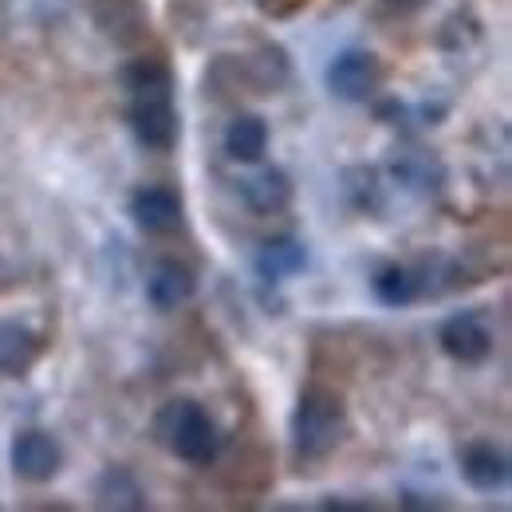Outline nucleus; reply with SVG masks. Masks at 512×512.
<instances>
[{
  "label": "nucleus",
  "instance_id": "nucleus-1",
  "mask_svg": "<svg viewBox=\"0 0 512 512\" xmlns=\"http://www.w3.org/2000/svg\"><path fill=\"white\" fill-rule=\"evenodd\" d=\"M347 430H351V414H347L343 394L323 383L304 386V394L296 398L292 422H288L292 457L300 465H320L347 442Z\"/></svg>",
  "mask_w": 512,
  "mask_h": 512
},
{
  "label": "nucleus",
  "instance_id": "nucleus-2",
  "mask_svg": "<svg viewBox=\"0 0 512 512\" xmlns=\"http://www.w3.org/2000/svg\"><path fill=\"white\" fill-rule=\"evenodd\" d=\"M154 442L166 449L170 457L186 461V465H213L225 449V434L217 426V418L197 402V398H170L158 406L154 422H150Z\"/></svg>",
  "mask_w": 512,
  "mask_h": 512
},
{
  "label": "nucleus",
  "instance_id": "nucleus-3",
  "mask_svg": "<svg viewBox=\"0 0 512 512\" xmlns=\"http://www.w3.org/2000/svg\"><path fill=\"white\" fill-rule=\"evenodd\" d=\"M127 127L142 150L170 154L182 138V115L174 103V87H146L127 95Z\"/></svg>",
  "mask_w": 512,
  "mask_h": 512
},
{
  "label": "nucleus",
  "instance_id": "nucleus-4",
  "mask_svg": "<svg viewBox=\"0 0 512 512\" xmlns=\"http://www.w3.org/2000/svg\"><path fill=\"white\" fill-rule=\"evenodd\" d=\"M438 347L446 351L453 363H461V367H481L497 351V331L489 327L485 312H477V308L453 312L438 327Z\"/></svg>",
  "mask_w": 512,
  "mask_h": 512
},
{
  "label": "nucleus",
  "instance_id": "nucleus-5",
  "mask_svg": "<svg viewBox=\"0 0 512 512\" xmlns=\"http://www.w3.org/2000/svg\"><path fill=\"white\" fill-rule=\"evenodd\" d=\"M386 67L367 48H347L327 64V91L343 103H367L383 87Z\"/></svg>",
  "mask_w": 512,
  "mask_h": 512
},
{
  "label": "nucleus",
  "instance_id": "nucleus-6",
  "mask_svg": "<svg viewBox=\"0 0 512 512\" xmlns=\"http://www.w3.org/2000/svg\"><path fill=\"white\" fill-rule=\"evenodd\" d=\"M12 473L28 485H48L52 477H60L64 469V446L48 434V430H20L8 449Z\"/></svg>",
  "mask_w": 512,
  "mask_h": 512
},
{
  "label": "nucleus",
  "instance_id": "nucleus-7",
  "mask_svg": "<svg viewBox=\"0 0 512 512\" xmlns=\"http://www.w3.org/2000/svg\"><path fill=\"white\" fill-rule=\"evenodd\" d=\"M87 12L95 28L115 44V48H138L150 36V4L146 0H87Z\"/></svg>",
  "mask_w": 512,
  "mask_h": 512
},
{
  "label": "nucleus",
  "instance_id": "nucleus-8",
  "mask_svg": "<svg viewBox=\"0 0 512 512\" xmlns=\"http://www.w3.org/2000/svg\"><path fill=\"white\" fill-rule=\"evenodd\" d=\"M127 213L134 217V225L142 233L162 237V233H174L182 225L186 205H182V193L174 190V186H138V190L130 193Z\"/></svg>",
  "mask_w": 512,
  "mask_h": 512
},
{
  "label": "nucleus",
  "instance_id": "nucleus-9",
  "mask_svg": "<svg viewBox=\"0 0 512 512\" xmlns=\"http://www.w3.org/2000/svg\"><path fill=\"white\" fill-rule=\"evenodd\" d=\"M457 465H461V477L469 489L477 493H505L512 477V461L509 453L493 442H469L457 453Z\"/></svg>",
  "mask_w": 512,
  "mask_h": 512
},
{
  "label": "nucleus",
  "instance_id": "nucleus-10",
  "mask_svg": "<svg viewBox=\"0 0 512 512\" xmlns=\"http://www.w3.org/2000/svg\"><path fill=\"white\" fill-rule=\"evenodd\" d=\"M48 351L44 331L20 320L0 323V379H24Z\"/></svg>",
  "mask_w": 512,
  "mask_h": 512
},
{
  "label": "nucleus",
  "instance_id": "nucleus-11",
  "mask_svg": "<svg viewBox=\"0 0 512 512\" xmlns=\"http://www.w3.org/2000/svg\"><path fill=\"white\" fill-rule=\"evenodd\" d=\"M197 296V272L186 260H158L146 280V300L158 312H174Z\"/></svg>",
  "mask_w": 512,
  "mask_h": 512
},
{
  "label": "nucleus",
  "instance_id": "nucleus-12",
  "mask_svg": "<svg viewBox=\"0 0 512 512\" xmlns=\"http://www.w3.org/2000/svg\"><path fill=\"white\" fill-rule=\"evenodd\" d=\"M237 193H241V201L253 209L256 217H276V213H284L292 205L296 186H292V178L280 166H264V170H256L249 178H241Z\"/></svg>",
  "mask_w": 512,
  "mask_h": 512
},
{
  "label": "nucleus",
  "instance_id": "nucleus-13",
  "mask_svg": "<svg viewBox=\"0 0 512 512\" xmlns=\"http://www.w3.org/2000/svg\"><path fill=\"white\" fill-rule=\"evenodd\" d=\"M390 178L402 186L406 193H418V197H434L446 186V162L422 146H410L402 150L394 162H390Z\"/></svg>",
  "mask_w": 512,
  "mask_h": 512
},
{
  "label": "nucleus",
  "instance_id": "nucleus-14",
  "mask_svg": "<svg viewBox=\"0 0 512 512\" xmlns=\"http://www.w3.org/2000/svg\"><path fill=\"white\" fill-rule=\"evenodd\" d=\"M95 505L99 509H115V512H142L150 509V493L146 485L138 481V473L130 465H107L99 477H95Z\"/></svg>",
  "mask_w": 512,
  "mask_h": 512
},
{
  "label": "nucleus",
  "instance_id": "nucleus-15",
  "mask_svg": "<svg viewBox=\"0 0 512 512\" xmlns=\"http://www.w3.org/2000/svg\"><path fill=\"white\" fill-rule=\"evenodd\" d=\"M253 268L264 284H280V280H288V276H296V272L308 268V249H304L300 237H288V233L284 237H268L256 249Z\"/></svg>",
  "mask_w": 512,
  "mask_h": 512
},
{
  "label": "nucleus",
  "instance_id": "nucleus-16",
  "mask_svg": "<svg viewBox=\"0 0 512 512\" xmlns=\"http://www.w3.org/2000/svg\"><path fill=\"white\" fill-rule=\"evenodd\" d=\"M375 296L386 308H410L418 300H426V284H422V268L418 264H386L371 280Z\"/></svg>",
  "mask_w": 512,
  "mask_h": 512
},
{
  "label": "nucleus",
  "instance_id": "nucleus-17",
  "mask_svg": "<svg viewBox=\"0 0 512 512\" xmlns=\"http://www.w3.org/2000/svg\"><path fill=\"white\" fill-rule=\"evenodd\" d=\"M268 150V123L260 115H237L229 127H225V154L241 166H256Z\"/></svg>",
  "mask_w": 512,
  "mask_h": 512
},
{
  "label": "nucleus",
  "instance_id": "nucleus-18",
  "mask_svg": "<svg viewBox=\"0 0 512 512\" xmlns=\"http://www.w3.org/2000/svg\"><path fill=\"white\" fill-rule=\"evenodd\" d=\"M119 87L123 91H146V87H178L174 64L162 52H138L119 67Z\"/></svg>",
  "mask_w": 512,
  "mask_h": 512
},
{
  "label": "nucleus",
  "instance_id": "nucleus-19",
  "mask_svg": "<svg viewBox=\"0 0 512 512\" xmlns=\"http://www.w3.org/2000/svg\"><path fill=\"white\" fill-rule=\"evenodd\" d=\"M343 193H347V201H351L359 213H379V209H383L379 170H371V166H355V170H347Z\"/></svg>",
  "mask_w": 512,
  "mask_h": 512
},
{
  "label": "nucleus",
  "instance_id": "nucleus-20",
  "mask_svg": "<svg viewBox=\"0 0 512 512\" xmlns=\"http://www.w3.org/2000/svg\"><path fill=\"white\" fill-rule=\"evenodd\" d=\"M375 119L386 123V127L406 130L410 127V123H406V119H410V107H406V103H398V99H383V103L375 107Z\"/></svg>",
  "mask_w": 512,
  "mask_h": 512
},
{
  "label": "nucleus",
  "instance_id": "nucleus-21",
  "mask_svg": "<svg viewBox=\"0 0 512 512\" xmlns=\"http://www.w3.org/2000/svg\"><path fill=\"white\" fill-rule=\"evenodd\" d=\"M398 505L402 509H446V501L438 493H414V489H402L398 493Z\"/></svg>",
  "mask_w": 512,
  "mask_h": 512
},
{
  "label": "nucleus",
  "instance_id": "nucleus-22",
  "mask_svg": "<svg viewBox=\"0 0 512 512\" xmlns=\"http://www.w3.org/2000/svg\"><path fill=\"white\" fill-rule=\"evenodd\" d=\"M304 4H308V0H256V8H260L264 16H272V20H288V16H296Z\"/></svg>",
  "mask_w": 512,
  "mask_h": 512
},
{
  "label": "nucleus",
  "instance_id": "nucleus-23",
  "mask_svg": "<svg viewBox=\"0 0 512 512\" xmlns=\"http://www.w3.org/2000/svg\"><path fill=\"white\" fill-rule=\"evenodd\" d=\"M390 12H398V16H414V12H422L430 0H383Z\"/></svg>",
  "mask_w": 512,
  "mask_h": 512
}]
</instances>
